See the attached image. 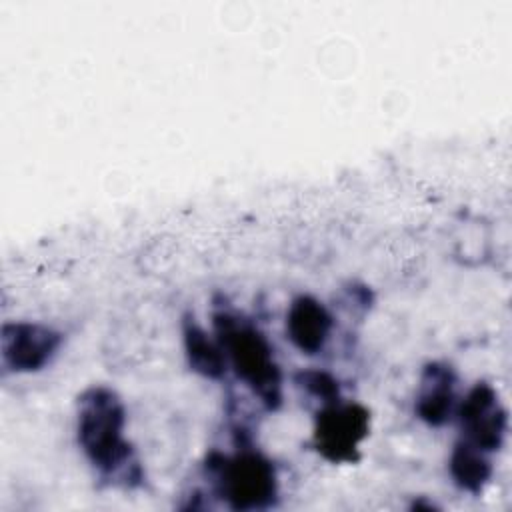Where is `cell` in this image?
I'll list each match as a JSON object with an SVG mask.
<instances>
[{
  "label": "cell",
  "mask_w": 512,
  "mask_h": 512,
  "mask_svg": "<svg viewBox=\"0 0 512 512\" xmlns=\"http://www.w3.org/2000/svg\"><path fill=\"white\" fill-rule=\"evenodd\" d=\"M454 416L460 424V438L492 454L504 444L508 432V412L494 386L476 382L456 404Z\"/></svg>",
  "instance_id": "5"
},
{
  "label": "cell",
  "mask_w": 512,
  "mask_h": 512,
  "mask_svg": "<svg viewBox=\"0 0 512 512\" xmlns=\"http://www.w3.org/2000/svg\"><path fill=\"white\" fill-rule=\"evenodd\" d=\"M448 472L452 476V482L462 492L476 496L492 480L494 466H492V458L488 452H484L460 438L452 446V452L448 458Z\"/></svg>",
  "instance_id": "10"
},
{
  "label": "cell",
  "mask_w": 512,
  "mask_h": 512,
  "mask_svg": "<svg viewBox=\"0 0 512 512\" xmlns=\"http://www.w3.org/2000/svg\"><path fill=\"white\" fill-rule=\"evenodd\" d=\"M124 432L126 408L112 388L90 386L78 396L76 440L84 458L110 486L136 488L142 468Z\"/></svg>",
  "instance_id": "1"
},
{
  "label": "cell",
  "mask_w": 512,
  "mask_h": 512,
  "mask_svg": "<svg viewBox=\"0 0 512 512\" xmlns=\"http://www.w3.org/2000/svg\"><path fill=\"white\" fill-rule=\"evenodd\" d=\"M182 346L192 372L208 380H220L228 372V360L218 338L198 324L194 314L182 316Z\"/></svg>",
  "instance_id": "9"
},
{
  "label": "cell",
  "mask_w": 512,
  "mask_h": 512,
  "mask_svg": "<svg viewBox=\"0 0 512 512\" xmlns=\"http://www.w3.org/2000/svg\"><path fill=\"white\" fill-rule=\"evenodd\" d=\"M370 434V412L358 402L336 400L318 408L312 430L314 450L332 464H352Z\"/></svg>",
  "instance_id": "4"
},
{
  "label": "cell",
  "mask_w": 512,
  "mask_h": 512,
  "mask_svg": "<svg viewBox=\"0 0 512 512\" xmlns=\"http://www.w3.org/2000/svg\"><path fill=\"white\" fill-rule=\"evenodd\" d=\"M204 468L218 498L230 510H266L278 500L276 466L256 448L242 446L230 456L214 450Z\"/></svg>",
  "instance_id": "3"
},
{
  "label": "cell",
  "mask_w": 512,
  "mask_h": 512,
  "mask_svg": "<svg viewBox=\"0 0 512 512\" xmlns=\"http://www.w3.org/2000/svg\"><path fill=\"white\" fill-rule=\"evenodd\" d=\"M284 328L298 352L314 356L326 348L334 330V316L316 296L298 294L286 310Z\"/></svg>",
  "instance_id": "8"
},
{
  "label": "cell",
  "mask_w": 512,
  "mask_h": 512,
  "mask_svg": "<svg viewBox=\"0 0 512 512\" xmlns=\"http://www.w3.org/2000/svg\"><path fill=\"white\" fill-rule=\"evenodd\" d=\"M64 334L42 322H6L0 330L2 366L14 374L44 370L60 352Z\"/></svg>",
  "instance_id": "6"
},
{
  "label": "cell",
  "mask_w": 512,
  "mask_h": 512,
  "mask_svg": "<svg viewBox=\"0 0 512 512\" xmlns=\"http://www.w3.org/2000/svg\"><path fill=\"white\" fill-rule=\"evenodd\" d=\"M212 328L224 348L228 368L234 370L266 410H278L284 398V378L264 332L248 318L224 308L212 314Z\"/></svg>",
  "instance_id": "2"
},
{
  "label": "cell",
  "mask_w": 512,
  "mask_h": 512,
  "mask_svg": "<svg viewBox=\"0 0 512 512\" xmlns=\"http://www.w3.org/2000/svg\"><path fill=\"white\" fill-rule=\"evenodd\" d=\"M456 372L450 364L434 360L420 372L414 398V414L432 428H440L454 418L456 412Z\"/></svg>",
  "instance_id": "7"
},
{
  "label": "cell",
  "mask_w": 512,
  "mask_h": 512,
  "mask_svg": "<svg viewBox=\"0 0 512 512\" xmlns=\"http://www.w3.org/2000/svg\"><path fill=\"white\" fill-rule=\"evenodd\" d=\"M294 384L304 390L308 396L316 398L320 406L336 402L342 398L340 382L334 374L320 368H306L294 374Z\"/></svg>",
  "instance_id": "11"
}]
</instances>
